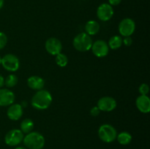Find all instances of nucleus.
Wrapping results in <instances>:
<instances>
[{"label": "nucleus", "instance_id": "1", "mask_svg": "<svg viewBox=\"0 0 150 149\" xmlns=\"http://www.w3.org/2000/svg\"><path fill=\"white\" fill-rule=\"evenodd\" d=\"M32 105L37 110H45L52 102V96L48 91L41 89L38 91L32 98Z\"/></svg>", "mask_w": 150, "mask_h": 149}, {"label": "nucleus", "instance_id": "2", "mask_svg": "<svg viewBox=\"0 0 150 149\" xmlns=\"http://www.w3.org/2000/svg\"><path fill=\"white\" fill-rule=\"evenodd\" d=\"M23 144L29 149H42L45 145V138L38 131H31L23 137Z\"/></svg>", "mask_w": 150, "mask_h": 149}, {"label": "nucleus", "instance_id": "3", "mask_svg": "<svg viewBox=\"0 0 150 149\" xmlns=\"http://www.w3.org/2000/svg\"><path fill=\"white\" fill-rule=\"evenodd\" d=\"M92 39L91 37L86 32H82L76 35L73 39V46L77 51L81 52H86L92 48Z\"/></svg>", "mask_w": 150, "mask_h": 149}, {"label": "nucleus", "instance_id": "4", "mask_svg": "<svg viewBox=\"0 0 150 149\" xmlns=\"http://www.w3.org/2000/svg\"><path fill=\"white\" fill-rule=\"evenodd\" d=\"M98 136L102 141L111 143L117 138V132L115 128L110 124H103L98 129Z\"/></svg>", "mask_w": 150, "mask_h": 149}, {"label": "nucleus", "instance_id": "5", "mask_svg": "<svg viewBox=\"0 0 150 149\" xmlns=\"http://www.w3.org/2000/svg\"><path fill=\"white\" fill-rule=\"evenodd\" d=\"M23 133L18 129H14L6 134L4 141L7 145L10 146H16L20 144L23 140Z\"/></svg>", "mask_w": 150, "mask_h": 149}, {"label": "nucleus", "instance_id": "6", "mask_svg": "<svg viewBox=\"0 0 150 149\" xmlns=\"http://www.w3.org/2000/svg\"><path fill=\"white\" fill-rule=\"evenodd\" d=\"M1 65L7 71L16 72L18 70L20 62L16 56L13 54H7L2 57Z\"/></svg>", "mask_w": 150, "mask_h": 149}, {"label": "nucleus", "instance_id": "7", "mask_svg": "<svg viewBox=\"0 0 150 149\" xmlns=\"http://www.w3.org/2000/svg\"><path fill=\"white\" fill-rule=\"evenodd\" d=\"M136 24L133 19L125 18L119 24V32L122 36L130 37L135 32Z\"/></svg>", "mask_w": 150, "mask_h": 149}, {"label": "nucleus", "instance_id": "8", "mask_svg": "<svg viewBox=\"0 0 150 149\" xmlns=\"http://www.w3.org/2000/svg\"><path fill=\"white\" fill-rule=\"evenodd\" d=\"M92 51L94 55L98 58L106 56L109 52V47L108 44L103 40L98 39L95 41L92 45Z\"/></svg>", "mask_w": 150, "mask_h": 149}, {"label": "nucleus", "instance_id": "9", "mask_svg": "<svg viewBox=\"0 0 150 149\" xmlns=\"http://www.w3.org/2000/svg\"><path fill=\"white\" fill-rule=\"evenodd\" d=\"M45 48L47 52L51 55L57 56L62 50V45L59 39L55 37L48 38L45 43Z\"/></svg>", "mask_w": 150, "mask_h": 149}, {"label": "nucleus", "instance_id": "10", "mask_svg": "<svg viewBox=\"0 0 150 149\" xmlns=\"http://www.w3.org/2000/svg\"><path fill=\"white\" fill-rule=\"evenodd\" d=\"M97 15L102 21L109 20L114 15V9L112 6L107 3L100 4L97 10Z\"/></svg>", "mask_w": 150, "mask_h": 149}, {"label": "nucleus", "instance_id": "11", "mask_svg": "<svg viewBox=\"0 0 150 149\" xmlns=\"http://www.w3.org/2000/svg\"><path fill=\"white\" fill-rule=\"evenodd\" d=\"M97 106L100 111L111 112L114 110L117 107V102L114 98L111 96H103L98 100Z\"/></svg>", "mask_w": 150, "mask_h": 149}, {"label": "nucleus", "instance_id": "12", "mask_svg": "<svg viewBox=\"0 0 150 149\" xmlns=\"http://www.w3.org/2000/svg\"><path fill=\"white\" fill-rule=\"evenodd\" d=\"M15 94L7 89H0V106H10L14 103Z\"/></svg>", "mask_w": 150, "mask_h": 149}, {"label": "nucleus", "instance_id": "13", "mask_svg": "<svg viewBox=\"0 0 150 149\" xmlns=\"http://www.w3.org/2000/svg\"><path fill=\"white\" fill-rule=\"evenodd\" d=\"M23 115V108L20 104H12L7 111V115L12 121H18Z\"/></svg>", "mask_w": 150, "mask_h": 149}, {"label": "nucleus", "instance_id": "14", "mask_svg": "<svg viewBox=\"0 0 150 149\" xmlns=\"http://www.w3.org/2000/svg\"><path fill=\"white\" fill-rule=\"evenodd\" d=\"M138 110L143 113H148L150 111V99L147 95L138 96L136 101Z\"/></svg>", "mask_w": 150, "mask_h": 149}, {"label": "nucleus", "instance_id": "15", "mask_svg": "<svg viewBox=\"0 0 150 149\" xmlns=\"http://www.w3.org/2000/svg\"><path fill=\"white\" fill-rule=\"evenodd\" d=\"M27 85L30 89L33 90L39 91L42 89L45 85V80L41 77L37 75L31 76L27 80Z\"/></svg>", "mask_w": 150, "mask_h": 149}, {"label": "nucleus", "instance_id": "16", "mask_svg": "<svg viewBox=\"0 0 150 149\" xmlns=\"http://www.w3.org/2000/svg\"><path fill=\"white\" fill-rule=\"evenodd\" d=\"M100 30V24L96 20H89L85 25V31L87 34L89 36L95 35L98 33Z\"/></svg>", "mask_w": 150, "mask_h": 149}, {"label": "nucleus", "instance_id": "17", "mask_svg": "<svg viewBox=\"0 0 150 149\" xmlns=\"http://www.w3.org/2000/svg\"><path fill=\"white\" fill-rule=\"evenodd\" d=\"M21 131L23 133H28L31 132L34 128V122L30 118H26L21 123Z\"/></svg>", "mask_w": 150, "mask_h": 149}, {"label": "nucleus", "instance_id": "18", "mask_svg": "<svg viewBox=\"0 0 150 149\" xmlns=\"http://www.w3.org/2000/svg\"><path fill=\"white\" fill-rule=\"evenodd\" d=\"M122 45V38L121 36L119 35H115L113 36L111 39H109L108 42V47L112 50H117L120 48Z\"/></svg>", "mask_w": 150, "mask_h": 149}, {"label": "nucleus", "instance_id": "19", "mask_svg": "<svg viewBox=\"0 0 150 149\" xmlns=\"http://www.w3.org/2000/svg\"><path fill=\"white\" fill-rule=\"evenodd\" d=\"M117 140H118L119 143L121 145H128L129 143H130L132 140V136L130 133L127 132V131H123L121 132L120 134H119L117 136Z\"/></svg>", "mask_w": 150, "mask_h": 149}, {"label": "nucleus", "instance_id": "20", "mask_svg": "<svg viewBox=\"0 0 150 149\" xmlns=\"http://www.w3.org/2000/svg\"><path fill=\"white\" fill-rule=\"evenodd\" d=\"M18 77L16 74H9L6 79H4V85L8 88H13L18 83Z\"/></svg>", "mask_w": 150, "mask_h": 149}, {"label": "nucleus", "instance_id": "21", "mask_svg": "<svg viewBox=\"0 0 150 149\" xmlns=\"http://www.w3.org/2000/svg\"><path fill=\"white\" fill-rule=\"evenodd\" d=\"M56 62L58 66L61 67H64L67 66V63H68V58L67 56L64 53H60L57 54L56 56Z\"/></svg>", "mask_w": 150, "mask_h": 149}, {"label": "nucleus", "instance_id": "22", "mask_svg": "<svg viewBox=\"0 0 150 149\" xmlns=\"http://www.w3.org/2000/svg\"><path fill=\"white\" fill-rule=\"evenodd\" d=\"M7 37L4 32H0V50L3 49L7 45Z\"/></svg>", "mask_w": 150, "mask_h": 149}, {"label": "nucleus", "instance_id": "23", "mask_svg": "<svg viewBox=\"0 0 150 149\" xmlns=\"http://www.w3.org/2000/svg\"><path fill=\"white\" fill-rule=\"evenodd\" d=\"M141 95H147L149 91V87L146 83H142L139 89Z\"/></svg>", "mask_w": 150, "mask_h": 149}, {"label": "nucleus", "instance_id": "24", "mask_svg": "<svg viewBox=\"0 0 150 149\" xmlns=\"http://www.w3.org/2000/svg\"><path fill=\"white\" fill-rule=\"evenodd\" d=\"M100 110L99 108H98V106L93 107V108L90 110V114L92 116H98L100 114Z\"/></svg>", "mask_w": 150, "mask_h": 149}, {"label": "nucleus", "instance_id": "25", "mask_svg": "<svg viewBox=\"0 0 150 149\" xmlns=\"http://www.w3.org/2000/svg\"><path fill=\"white\" fill-rule=\"evenodd\" d=\"M122 43H124L126 46H130L133 43V39L130 37H125V38L122 39Z\"/></svg>", "mask_w": 150, "mask_h": 149}, {"label": "nucleus", "instance_id": "26", "mask_svg": "<svg viewBox=\"0 0 150 149\" xmlns=\"http://www.w3.org/2000/svg\"><path fill=\"white\" fill-rule=\"evenodd\" d=\"M122 0H108V2L111 6H117L121 3Z\"/></svg>", "mask_w": 150, "mask_h": 149}, {"label": "nucleus", "instance_id": "27", "mask_svg": "<svg viewBox=\"0 0 150 149\" xmlns=\"http://www.w3.org/2000/svg\"><path fill=\"white\" fill-rule=\"evenodd\" d=\"M4 85V79L1 74H0V89Z\"/></svg>", "mask_w": 150, "mask_h": 149}, {"label": "nucleus", "instance_id": "28", "mask_svg": "<svg viewBox=\"0 0 150 149\" xmlns=\"http://www.w3.org/2000/svg\"><path fill=\"white\" fill-rule=\"evenodd\" d=\"M3 5H4V0H0V10L2 8Z\"/></svg>", "mask_w": 150, "mask_h": 149}, {"label": "nucleus", "instance_id": "29", "mask_svg": "<svg viewBox=\"0 0 150 149\" xmlns=\"http://www.w3.org/2000/svg\"><path fill=\"white\" fill-rule=\"evenodd\" d=\"M15 149H27V148H23V147H17V148H16Z\"/></svg>", "mask_w": 150, "mask_h": 149}, {"label": "nucleus", "instance_id": "30", "mask_svg": "<svg viewBox=\"0 0 150 149\" xmlns=\"http://www.w3.org/2000/svg\"><path fill=\"white\" fill-rule=\"evenodd\" d=\"M1 60H2V58L0 56V64H1Z\"/></svg>", "mask_w": 150, "mask_h": 149}]
</instances>
